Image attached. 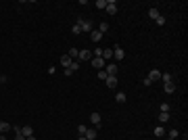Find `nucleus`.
<instances>
[{"instance_id": "4", "label": "nucleus", "mask_w": 188, "mask_h": 140, "mask_svg": "<svg viewBox=\"0 0 188 140\" xmlns=\"http://www.w3.org/2000/svg\"><path fill=\"white\" fill-rule=\"evenodd\" d=\"M113 59H117V61H123L126 59V50L121 46H115L113 48Z\"/></svg>"}, {"instance_id": "25", "label": "nucleus", "mask_w": 188, "mask_h": 140, "mask_svg": "<svg viewBox=\"0 0 188 140\" xmlns=\"http://www.w3.org/2000/svg\"><path fill=\"white\" fill-rule=\"evenodd\" d=\"M159 15H161V13L157 11V9H151V11H149V17H151V19H157Z\"/></svg>"}, {"instance_id": "36", "label": "nucleus", "mask_w": 188, "mask_h": 140, "mask_svg": "<svg viewBox=\"0 0 188 140\" xmlns=\"http://www.w3.org/2000/svg\"><path fill=\"white\" fill-rule=\"evenodd\" d=\"M167 140H174V138H167Z\"/></svg>"}, {"instance_id": "32", "label": "nucleus", "mask_w": 188, "mask_h": 140, "mask_svg": "<svg viewBox=\"0 0 188 140\" xmlns=\"http://www.w3.org/2000/svg\"><path fill=\"white\" fill-rule=\"evenodd\" d=\"M96 6L98 9H107V0H96Z\"/></svg>"}, {"instance_id": "30", "label": "nucleus", "mask_w": 188, "mask_h": 140, "mask_svg": "<svg viewBox=\"0 0 188 140\" xmlns=\"http://www.w3.org/2000/svg\"><path fill=\"white\" fill-rule=\"evenodd\" d=\"M159 109H161V113H169V105H167V103L159 105Z\"/></svg>"}, {"instance_id": "3", "label": "nucleus", "mask_w": 188, "mask_h": 140, "mask_svg": "<svg viewBox=\"0 0 188 140\" xmlns=\"http://www.w3.org/2000/svg\"><path fill=\"white\" fill-rule=\"evenodd\" d=\"M77 23H80V27H82V32H88V34H90V32L94 29V23H92V21H84V19H80Z\"/></svg>"}, {"instance_id": "18", "label": "nucleus", "mask_w": 188, "mask_h": 140, "mask_svg": "<svg viewBox=\"0 0 188 140\" xmlns=\"http://www.w3.org/2000/svg\"><path fill=\"white\" fill-rule=\"evenodd\" d=\"M165 92H167V94H174V92H176V84H174V82H171V84H165Z\"/></svg>"}, {"instance_id": "21", "label": "nucleus", "mask_w": 188, "mask_h": 140, "mask_svg": "<svg viewBox=\"0 0 188 140\" xmlns=\"http://www.w3.org/2000/svg\"><path fill=\"white\" fill-rule=\"evenodd\" d=\"M71 34H73V36H80V34H82V27H80V23H75L73 27H71Z\"/></svg>"}, {"instance_id": "2", "label": "nucleus", "mask_w": 188, "mask_h": 140, "mask_svg": "<svg viewBox=\"0 0 188 140\" xmlns=\"http://www.w3.org/2000/svg\"><path fill=\"white\" fill-rule=\"evenodd\" d=\"M109 15H117V2L115 0H107V9H105Z\"/></svg>"}, {"instance_id": "15", "label": "nucleus", "mask_w": 188, "mask_h": 140, "mask_svg": "<svg viewBox=\"0 0 188 140\" xmlns=\"http://www.w3.org/2000/svg\"><path fill=\"white\" fill-rule=\"evenodd\" d=\"M161 80H163V84H171L174 82V75L171 73H161Z\"/></svg>"}, {"instance_id": "19", "label": "nucleus", "mask_w": 188, "mask_h": 140, "mask_svg": "<svg viewBox=\"0 0 188 140\" xmlns=\"http://www.w3.org/2000/svg\"><path fill=\"white\" fill-rule=\"evenodd\" d=\"M11 130V123H6V121H0V134H4V132H9Z\"/></svg>"}, {"instance_id": "10", "label": "nucleus", "mask_w": 188, "mask_h": 140, "mask_svg": "<svg viewBox=\"0 0 188 140\" xmlns=\"http://www.w3.org/2000/svg\"><path fill=\"white\" fill-rule=\"evenodd\" d=\"M90 123H94V128H100V113H92L90 115Z\"/></svg>"}, {"instance_id": "12", "label": "nucleus", "mask_w": 188, "mask_h": 140, "mask_svg": "<svg viewBox=\"0 0 188 140\" xmlns=\"http://www.w3.org/2000/svg\"><path fill=\"white\" fill-rule=\"evenodd\" d=\"M90 40H92V42H100V40H103V34H100L98 29H92V32H90Z\"/></svg>"}, {"instance_id": "8", "label": "nucleus", "mask_w": 188, "mask_h": 140, "mask_svg": "<svg viewBox=\"0 0 188 140\" xmlns=\"http://www.w3.org/2000/svg\"><path fill=\"white\" fill-rule=\"evenodd\" d=\"M105 84H107V88H117V75H109L105 80Z\"/></svg>"}, {"instance_id": "27", "label": "nucleus", "mask_w": 188, "mask_h": 140, "mask_svg": "<svg viewBox=\"0 0 188 140\" xmlns=\"http://www.w3.org/2000/svg\"><path fill=\"white\" fill-rule=\"evenodd\" d=\"M178 136H180V132H178L176 128H171V130H169V138H174V140H176Z\"/></svg>"}, {"instance_id": "33", "label": "nucleus", "mask_w": 188, "mask_h": 140, "mask_svg": "<svg viewBox=\"0 0 188 140\" xmlns=\"http://www.w3.org/2000/svg\"><path fill=\"white\" fill-rule=\"evenodd\" d=\"M92 55H94V57H103V48L98 46V48H96V50H94V52H92Z\"/></svg>"}, {"instance_id": "34", "label": "nucleus", "mask_w": 188, "mask_h": 140, "mask_svg": "<svg viewBox=\"0 0 188 140\" xmlns=\"http://www.w3.org/2000/svg\"><path fill=\"white\" fill-rule=\"evenodd\" d=\"M0 140H6V138H4V134H0Z\"/></svg>"}, {"instance_id": "13", "label": "nucleus", "mask_w": 188, "mask_h": 140, "mask_svg": "<svg viewBox=\"0 0 188 140\" xmlns=\"http://www.w3.org/2000/svg\"><path fill=\"white\" fill-rule=\"evenodd\" d=\"M21 134H23L25 138H29V136H34V128H32V126H23V128H21Z\"/></svg>"}, {"instance_id": "23", "label": "nucleus", "mask_w": 188, "mask_h": 140, "mask_svg": "<svg viewBox=\"0 0 188 140\" xmlns=\"http://www.w3.org/2000/svg\"><path fill=\"white\" fill-rule=\"evenodd\" d=\"M15 140H25V136L21 134V128H15Z\"/></svg>"}, {"instance_id": "20", "label": "nucleus", "mask_w": 188, "mask_h": 140, "mask_svg": "<svg viewBox=\"0 0 188 140\" xmlns=\"http://www.w3.org/2000/svg\"><path fill=\"white\" fill-rule=\"evenodd\" d=\"M98 32H100V34H107V32H109V23L100 21V25H98Z\"/></svg>"}, {"instance_id": "16", "label": "nucleus", "mask_w": 188, "mask_h": 140, "mask_svg": "<svg viewBox=\"0 0 188 140\" xmlns=\"http://www.w3.org/2000/svg\"><path fill=\"white\" fill-rule=\"evenodd\" d=\"M155 136H157V138H163L165 136V128L163 126H157V128H155Z\"/></svg>"}, {"instance_id": "11", "label": "nucleus", "mask_w": 188, "mask_h": 140, "mask_svg": "<svg viewBox=\"0 0 188 140\" xmlns=\"http://www.w3.org/2000/svg\"><path fill=\"white\" fill-rule=\"evenodd\" d=\"M105 71H107V75H117V65H115V63H109L105 67Z\"/></svg>"}, {"instance_id": "29", "label": "nucleus", "mask_w": 188, "mask_h": 140, "mask_svg": "<svg viewBox=\"0 0 188 140\" xmlns=\"http://www.w3.org/2000/svg\"><path fill=\"white\" fill-rule=\"evenodd\" d=\"M155 23H157V25H165V17H163V15H159V17L155 19Z\"/></svg>"}, {"instance_id": "7", "label": "nucleus", "mask_w": 188, "mask_h": 140, "mask_svg": "<svg viewBox=\"0 0 188 140\" xmlns=\"http://www.w3.org/2000/svg\"><path fill=\"white\" fill-rule=\"evenodd\" d=\"M84 136H86V140H96V136H98V130H96V128H92V130H90V128H88Z\"/></svg>"}, {"instance_id": "9", "label": "nucleus", "mask_w": 188, "mask_h": 140, "mask_svg": "<svg viewBox=\"0 0 188 140\" xmlns=\"http://www.w3.org/2000/svg\"><path fill=\"white\" fill-rule=\"evenodd\" d=\"M59 61H61V65H63L65 69H67V67H71V63H73V59H71L69 55H63V57H61Z\"/></svg>"}, {"instance_id": "22", "label": "nucleus", "mask_w": 188, "mask_h": 140, "mask_svg": "<svg viewBox=\"0 0 188 140\" xmlns=\"http://www.w3.org/2000/svg\"><path fill=\"white\" fill-rule=\"evenodd\" d=\"M159 121H161V123H167V121H169V113H159Z\"/></svg>"}, {"instance_id": "5", "label": "nucleus", "mask_w": 188, "mask_h": 140, "mask_svg": "<svg viewBox=\"0 0 188 140\" xmlns=\"http://www.w3.org/2000/svg\"><path fill=\"white\" fill-rule=\"evenodd\" d=\"M77 61H92V52L90 50H80V55H77Z\"/></svg>"}, {"instance_id": "1", "label": "nucleus", "mask_w": 188, "mask_h": 140, "mask_svg": "<svg viewBox=\"0 0 188 140\" xmlns=\"http://www.w3.org/2000/svg\"><path fill=\"white\" fill-rule=\"evenodd\" d=\"M90 63H92V67L94 69H105V59L103 57H92V61H90Z\"/></svg>"}, {"instance_id": "26", "label": "nucleus", "mask_w": 188, "mask_h": 140, "mask_svg": "<svg viewBox=\"0 0 188 140\" xmlns=\"http://www.w3.org/2000/svg\"><path fill=\"white\" fill-rule=\"evenodd\" d=\"M71 71H73V73H75V71H80V61H73V63H71V67H69Z\"/></svg>"}, {"instance_id": "28", "label": "nucleus", "mask_w": 188, "mask_h": 140, "mask_svg": "<svg viewBox=\"0 0 188 140\" xmlns=\"http://www.w3.org/2000/svg\"><path fill=\"white\" fill-rule=\"evenodd\" d=\"M107 78H109V75H107V71H105V69H100V71H98V80H103V82H105Z\"/></svg>"}, {"instance_id": "31", "label": "nucleus", "mask_w": 188, "mask_h": 140, "mask_svg": "<svg viewBox=\"0 0 188 140\" xmlns=\"http://www.w3.org/2000/svg\"><path fill=\"white\" fill-rule=\"evenodd\" d=\"M86 126H84V123H80V126H77V132H80V136H84V134H86Z\"/></svg>"}, {"instance_id": "6", "label": "nucleus", "mask_w": 188, "mask_h": 140, "mask_svg": "<svg viewBox=\"0 0 188 140\" xmlns=\"http://www.w3.org/2000/svg\"><path fill=\"white\" fill-rule=\"evenodd\" d=\"M146 78H149L151 84H153V82H157V80H161V71H159V69H151V73H149Z\"/></svg>"}, {"instance_id": "17", "label": "nucleus", "mask_w": 188, "mask_h": 140, "mask_svg": "<svg viewBox=\"0 0 188 140\" xmlns=\"http://www.w3.org/2000/svg\"><path fill=\"white\" fill-rule=\"evenodd\" d=\"M103 59H113V48H103Z\"/></svg>"}, {"instance_id": "24", "label": "nucleus", "mask_w": 188, "mask_h": 140, "mask_svg": "<svg viewBox=\"0 0 188 140\" xmlns=\"http://www.w3.org/2000/svg\"><path fill=\"white\" fill-rule=\"evenodd\" d=\"M67 55H69L71 59H77V55H80V50H77V48H69V52H67Z\"/></svg>"}, {"instance_id": "14", "label": "nucleus", "mask_w": 188, "mask_h": 140, "mask_svg": "<svg viewBox=\"0 0 188 140\" xmlns=\"http://www.w3.org/2000/svg\"><path fill=\"white\" fill-rule=\"evenodd\" d=\"M115 100H117L119 105H123V103L128 100V96H126V94H123V92H117V94H115Z\"/></svg>"}, {"instance_id": "35", "label": "nucleus", "mask_w": 188, "mask_h": 140, "mask_svg": "<svg viewBox=\"0 0 188 140\" xmlns=\"http://www.w3.org/2000/svg\"><path fill=\"white\" fill-rule=\"evenodd\" d=\"M77 140H86V136H80V138H77Z\"/></svg>"}]
</instances>
